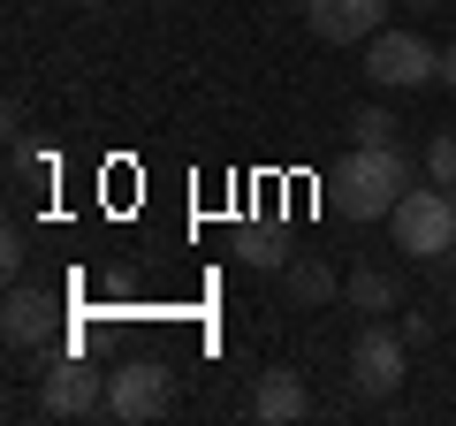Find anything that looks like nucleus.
<instances>
[{"label": "nucleus", "mask_w": 456, "mask_h": 426, "mask_svg": "<svg viewBox=\"0 0 456 426\" xmlns=\"http://www.w3.org/2000/svg\"><path fill=\"white\" fill-rule=\"evenodd\" d=\"M403 191H411L403 145H350V160L327 176V206L350 213V221H388Z\"/></svg>", "instance_id": "nucleus-1"}, {"label": "nucleus", "mask_w": 456, "mask_h": 426, "mask_svg": "<svg viewBox=\"0 0 456 426\" xmlns=\"http://www.w3.org/2000/svg\"><path fill=\"white\" fill-rule=\"evenodd\" d=\"M388 229H395V251H411V259H426L434 266L441 251L456 244V191H403L395 198V213H388Z\"/></svg>", "instance_id": "nucleus-2"}, {"label": "nucleus", "mask_w": 456, "mask_h": 426, "mask_svg": "<svg viewBox=\"0 0 456 426\" xmlns=\"http://www.w3.org/2000/svg\"><path fill=\"white\" fill-rule=\"evenodd\" d=\"M403 373H411V343H403V328H388V320L358 328V343H350V396H365V404H388V396L403 389Z\"/></svg>", "instance_id": "nucleus-3"}, {"label": "nucleus", "mask_w": 456, "mask_h": 426, "mask_svg": "<svg viewBox=\"0 0 456 426\" xmlns=\"http://www.w3.org/2000/svg\"><path fill=\"white\" fill-rule=\"evenodd\" d=\"M365 77L380 92H419V84H441V46H426L419 31H388L380 23L365 38Z\"/></svg>", "instance_id": "nucleus-4"}, {"label": "nucleus", "mask_w": 456, "mask_h": 426, "mask_svg": "<svg viewBox=\"0 0 456 426\" xmlns=\"http://www.w3.org/2000/svg\"><path fill=\"white\" fill-rule=\"evenodd\" d=\"M107 411V373L84 358H61L46 365V381H38V419H99Z\"/></svg>", "instance_id": "nucleus-5"}, {"label": "nucleus", "mask_w": 456, "mask_h": 426, "mask_svg": "<svg viewBox=\"0 0 456 426\" xmlns=\"http://www.w3.org/2000/svg\"><path fill=\"white\" fill-rule=\"evenodd\" d=\"M167 411V365L160 358H130V365H114L107 373V419L122 426H145Z\"/></svg>", "instance_id": "nucleus-6"}, {"label": "nucleus", "mask_w": 456, "mask_h": 426, "mask_svg": "<svg viewBox=\"0 0 456 426\" xmlns=\"http://www.w3.org/2000/svg\"><path fill=\"white\" fill-rule=\"evenodd\" d=\"M305 23L327 46H365L388 23V0H305Z\"/></svg>", "instance_id": "nucleus-7"}, {"label": "nucleus", "mask_w": 456, "mask_h": 426, "mask_svg": "<svg viewBox=\"0 0 456 426\" xmlns=\"http://www.w3.org/2000/svg\"><path fill=\"white\" fill-rule=\"evenodd\" d=\"M0 335H8V350H38L53 335V297L31 290V282H16L8 305H0Z\"/></svg>", "instance_id": "nucleus-8"}, {"label": "nucleus", "mask_w": 456, "mask_h": 426, "mask_svg": "<svg viewBox=\"0 0 456 426\" xmlns=\"http://www.w3.org/2000/svg\"><path fill=\"white\" fill-rule=\"evenodd\" d=\"M305 411H312L305 373H297V365H266V373H259V389H251V419L289 426V419H305Z\"/></svg>", "instance_id": "nucleus-9"}, {"label": "nucleus", "mask_w": 456, "mask_h": 426, "mask_svg": "<svg viewBox=\"0 0 456 426\" xmlns=\"http://www.w3.org/2000/svg\"><path fill=\"white\" fill-rule=\"evenodd\" d=\"M342 297H350V312H403V282L388 266H350Z\"/></svg>", "instance_id": "nucleus-10"}, {"label": "nucleus", "mask_w": 456, "mask_h": 426, "mask_svg": "<svg viewBox=\"0 0 456 426\" xmlns=\"http://www.w3.org/2000/svg\"><path fill=\"white\" fill-rule=\"evenodd\" d=\"M236 259L244 266H289V236H281L274 221H244V229H236Z\"/></svg>", "instance_id": "nucleus-11"}, {"label": "nucleus", "mask_w": 456, "mask_h": 426, "mask_svg": "<svg viewBox=\"0 0 456 426\" xmlns=\"http://www.w3.org/2000/svg\"><path fill=\"white\" fill-rule=\"evenodd\" d=\"M281 274H289V297H297V305H327V297H342V274H335L327 259H289Z\"/></svg>", "instance_id": "nucleus-12"}, {"label": "nucleus", "mask_w": 456, "mask_h": 426, "mask_svg": "<svg viewBox=\"0 0 456 426\" xmlns=\"http://www.w3.org/2000/svg\"><path fill=\"white\" fill-rule=\"evenodd\" d=\"M395 130H403V122H395L388 107H358V115H350V145H395Z\"/></svg>", "instance_id": "nucleus-13"}, {"label": "nucleus", "mask_w": 456, "mask_h": 426, "mask_svg": "<svg viewBox=\"0 0 456 426\" xmlns=\"http://www.w3.org/2000/svg\"><path fill=\"white\" fill-rule=\"evenodd\" d=\"M426 176H434L441 191H456V130H441L434 145H426Z\"/></svg>", "instance_id": "nucleus-14"}, {"label": "nucleus", "mask_w": 456, "mask_h": 426, "mask_svg": "<svg viewBox=\"0 0 456 426\" xmlns=\"http://www.w3.org/2000/svg\"><path fill=\"white\" fill-rule=\"evenodd\" d=\"M23 259H31V236L8 229V236H0V266H8V282H23Z\"/></svg>", "instance_id": "nucleus-15"}, {"label": "nucleus", "mask_w": 456, "mask_h": 426, "mask_svg": "<svg viewBox=\"0 0 456 426\" xmlns=\"http://www.w3.org/2000/svg\"><path fill=\"white\" fill-rule=\"evenodd\" d=\"M395 328H403V343H426V335H434V320H426V312H403Z\"/></svg>", "instance_id": "nucleus-16"}, {"label": "nucleus", "mask_w": 456, "mask_h": 426, "mask_svg": "<svg viewBox=\"0 0 456 426\" xmlns=\"http://www.w3.org/2000/svg\"><path fill=\"white\" fill-rule=\"evenodd\" d=\"M434 274H441V290H456V244H449V251L434 259Z\"/></svg>", "instance_id": "nucleus-17"}, {"label": "nucleus", "mask_w": 456, "mask_h": 426, "mask_svg": "<svg viewBox=\"0 0 456 426\" xmlns=\"http://www.w3.org/2000/svg\"><path fill=\"white\" fill-rule=\"evenodd\" d=\"M441 84L456 92V46H441Z\"/></svg>", "instance_id": "nucleus-18"}, {"label": "nucleus", "mask_w": 456, "mask_h": 426, "mask_svg": "<svg viewBox=\"0 0 456 426\" xmlns=\"http://www.w3.org/2000/svg\"><path fill=\"white\" fill-rule=\"evenodd\" d=\"M84 8H114V0H84Z\"/></svg>", "instance_id": "nucleus-19"}]
</instances>
